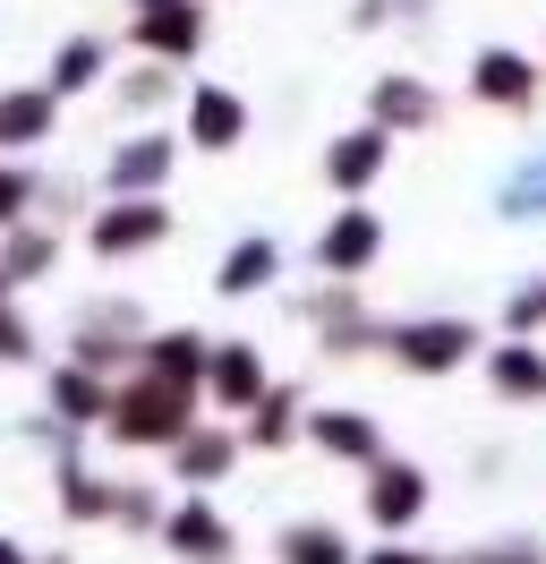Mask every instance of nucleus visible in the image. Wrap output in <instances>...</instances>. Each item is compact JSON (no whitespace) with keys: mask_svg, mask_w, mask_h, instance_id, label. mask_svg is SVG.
Masks as SVG:
<instances>
[{"mask_svg":"<svg viewBox=\"0 0 546 564\" xmlns=\"http://www.w3.org/2000/svg\"><path fill=\"white\" fill-rule=\"evenodd\" d=\"M136 52H154V61H197V52H205V9H197V0L145 9V18H136Z\"/></svg>","mask_w":546,"mask_h":564,"instance_id":"nucleus-1","label":"nucleus"},{"mask_svg":"<svg viewBox=\"0 0 546 564\" xmlns=\"http://www.w3.org/2000/svg\"><path fill=\"white\" fill-rule=\"evenodd\" d=\"M470 95L478 104H504V111H529L538 104V61H521V52H478Z\"/></svg>","mask_w":546,"mask_h":564,"instance_id":"nucleus-2","label":"nucleus"},{"mask_svg":"<svg viewBox=\"0 0 546 564\" xmlns=\"http://www.w3.org/2000/svg\"><path fill=\"white\" fill-rule=\"evenodd\" d=\"M188 138H197L205 154H231V145L248 138V104H239L231 86H197V95H188Z\"/></svg>","mask_w":546,"mask_h":564,"instance_id":"nucleus-3","label":"nucleus"},{"mask_svg":"<svg viewBox=\"0 0 546 564\" xmlns=\"http://www.w3.org/2000/svg\"><path fill=\"white\" fill-rule=\"evenodd\" d=\"M163 223H171V214L154 206V197H129V206H111V214L95 223V248H102V257H129V248H154V240H163Z\"/></svg>","mask_w":546,"mask_h":564,"instance_id":"nucleus-4","label":"nucleus"},{"mask_svg":"<svg viewBox=\"0 0 546 564\" xmlns=\"http://www.w3.org/2000/svg\"><path fill=\"white\" fill-rule=\"evenodd\" d=\"M384 154H393V138H384V129H350V138L325 154V180H334V188H368V180L384 172Z\"/></svg>","mask_w":546,"mask_h":564,"instance_id":"nucleus-5","label":"nucleus"},{"mask_svg":"<svg viewBox=\"0 0 546 564\" xmlns=\"http://www.w3.org/2000/svg\"><path fill=\"white\" fill-rule=\"evenodd\" d=\"M393 351H402L410 368H452L461 351H478V334H470V325H402Z\"/></svg>","mask_w":546,"mask_h":564,"instance_id":"nucleus-6","label":"nucleus"},{"mask_svg":"<svg viewBox=\"0 0 546 564\" xmlns=\"http://www.w3.org/2000/svg\"><path fill=\"white\" fill-rule=\"evenodd\" d=\"M52 86H18V95H0V145H43L52 138Z\"/></svg>","mask_w":546,"mask_h":564,"instance_id":"nucleus-7","label":"nucleus"},{"mask_svg":"<svg viewBox=\"0 0 546 564\" xmlns=\"http://www.w3.org/2000/svg\"><path fill=\"white\" fill-rule=\"evenodd\" d=\"M163 172H171V145L163 138H136V145H120V154H111V188H120V197H154V188H163Z\"/></svg>","mask_w":546,"mask_h":564,"instance_id":"nucleus-8","label":"nucleus"},{"mask_svg":"<svg viewBox=\"0 0 546 564\" xmlns=\"http://www.w3.org/2000/svg\"><path fill=\"white\" fill-rule=\"evenodd\" d=\"M418 120H436V95L410 86V77H384L375 86V129H418Z\"/></svg>","mask_w":546,"mask_h":564,"instance_id":"nucleus-9","label":"nucleus"},{"mask_svg":"<svg viewBox=\"0 0 546 564\" xmlns=\"http://www.w3.org/2000/svg\"><path fill=\"white\" fill-rule=\"evenodd\" d=\"M368 257H375V214H341L334 231H325V265H334V274H359Z\"/></svg>","mask_w":546,"mask_h":564,"instance_id":"nucleus-10","label":"nucleus"},{"mask_svg":"<svg viewBox=\"0 0 546 564\" xmlns=\"http://www.w3.org/2000/svg\"><path fill=\"white\" fill-rule=\"evenodd\" d=\"M102 69V43L95 35H68L61 52H52V95H77V86H95Z\"/></svg>","mask_w":546,"mask_h":564,"instance_id":"nucleus-11","label":"nucleus"},{"mask_svg":"<svg viewBox=\"0 0 546 564\" xmlns=\"http://www.w3.org/2000/svg\"><path fill=\"white\" fill-rule=\"evenodd\" d=\"M273 265H282V257H273V240H239L231 257H222V291H265Z\"/></svg>","mask_w":546,"mask_h":564,"instance_id":"nucleus-12","label":"nucleus"},{"mask_svg":"<svg viewBox=\"0 0 546 564\" xmlns=\"http://www.w3.org/2000/svg\"><path fill=\"white\" fill-rule=\"evenodd\" d=\"M375 513H384V522H410V513H418V470H384V479H375Z\"/></svg>","mask_w":546,"mask_h":564,"instance_id":"nucleus-13","label":"nucleus"},{"mask_svg":"<svg viewBox=\"0 0 546 564\" xmlns=\"http://www.w3.org/2000/svg\"><path fill=\"white\" fill-rule=\"evenodd\" d=\"M495 386L504 393H546V359L538 351H504L495 359Z\"/></svg>","mask_w":546,"mask_h":564,"instance_id":"nucleus-14","label":"nucleus"},{"mask_svg":"<svg viewBox=\"0 0 546 564\" xmlns=\"http://www.w3.org/2000/svg\"><path fill=\"white\" fill-rule=\"evenodd\" d=\"M291 564H350V547L334 530H291Z\"/></svg>","mask_w":546,"mask_h":564,"instance_id":"nucleus-15","label":"nucleus"},{"mask_svg":"<svg viewBox=\"0 0 546 564\" xmlns=\"http://www.w3.org/2000/svg\"><path fill=\"white\" fill-rule=\"evenodd\" d=\"M43 265H52V240L26 231V240H9V265H0V274H43Z\"/></svg>","mask_w":546,"mask_h":564,"instance_id":"nucleus-16","label":"nucleus"},{"mask_svg":"<svg viewBox=\"0 0 546 564\" xmlns=\"http://www.w3.org/2000/svg\"><path fill=\"white\" fill-rule=\"evenodd\" d=\"M179 547H205V556H222V530H214V513H179Z\"/></svg>","mask_w":546,"mask_h":564,"instance_id":"nucleus-17","label":"nucleus"},{"mask_svg":"<svg viewBox=\"0 0 546 564\" xmlns=\"http://www.w3.org/2000/svg\"><path fill=\"white\" fill-rule=\"evenodd\" d=\"M26 197H34L26 172H0V223H18V214H26Z\"/></svg>","mask_w":546,"mask_h":564,"instance_id":"nucleus-18","label":"nucleus"},{"mask_svg":"<svg viewBox=\"0 0 546 564\" xmlns=\"http://www.w3.org/2000/svg\"><path fill=\"white\" fill-rule=\"evenodd\" d=\"M325 445H341V454H368V427L341 411V420H325Z\"/></svg>","mask_w":546,"mask_h":564,"instance_id":"nucleus-19","label":"nucleus"},{"mask_svg":"<svg viewBox=\"0 0 546 564\" xmlns=\"http://www.w3.org/2000/svg\"><path fill=\"white\" fill-rule=\"evenodd\" d=\"M222 386H231V393H248V386H256V359L239 351V343H231V359H222Z\"/></svg>","mask_w":546,"mask_h":564,"instance_id":"nucleus-20","label":"nucleus"},{"mask_svg":"<svg viewBox=\"0 0 546 564\" xmlns=\"http://www.w3.org/2000/svg\"><path fill=\"white\" fill-rule=\"evenodd\" d=\"M546 317V282H538V291H521V300H512V325H538Z\"/></svg>","mask_w":546,"mask_h":564,"instance_id":"nucleus-21","label":"nucleus"},{"mask_svg":"<svg viewBox=\"0 0 546 564\" xmlns=\"http://www.w3.org/2000/svg\"><path fill=\"white\" fill-rule=\"evenodd\" d=\"M18 351H26V325H18V317H0V359H18Z\"/></svg>","mask_w":546,"mask_h":564,"instance_id":"nucleus-22","label":"nucleus"},{"mask_svg":"<svg viewBox=\"0 0 546 564\" xmlns=\"http://www.w3.org/2000/svg\"><path fill=\"white\" fill-rule=\"evenodd\" d=\"M0 564H18V547H0Z\"/></svg>","mask_w":546,"mask_h":564,"instance_id":"nucleus-23","label":"nucleus"},{"mask_svg":"<svg viewBox=\"0 0 546 564\" xmlns=\"http://www.w3.org/2000/svg\"><path fill=\"white\" fill-rule=\"evenodd\" d=\"M136 9H163V0H136Z\"/></svg>","mask_w":546,"mask_h":564,"instance_id":"nucleus-24","label":"nucleus"}]
</instances>
